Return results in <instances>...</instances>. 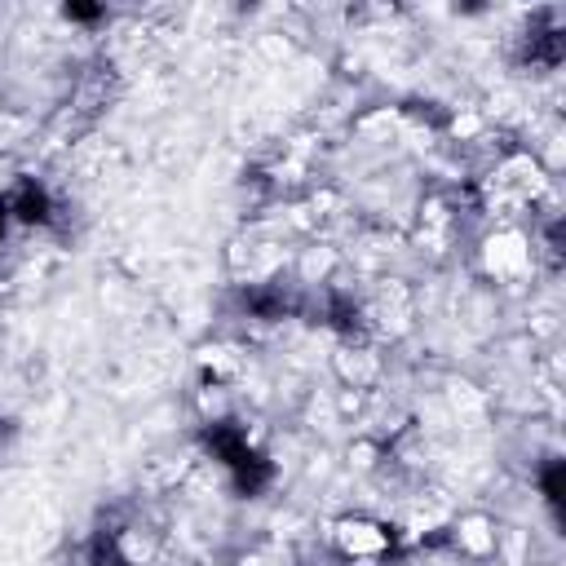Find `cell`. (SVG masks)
<instances>
[{"instance_id": "cell-2", "label": "cell", "mask_w": 566, "mask_h": 566, "mask_svg": "<svg viewBox=\"0 0 566 566\" xmlns=\"http://www.w3.org/2000/svg\"><path fill=\"white\" fill-rule=\"evenodd\" d=\"M9 226H13V217H9V199L0 195V239L9 234Z\"/></svg>"}, {"instance_id": "cell-1", "label": "cell", "mask_w": 566, "mask_h": 566, "mask_svg": "<svg viewBox=\"0 0 566 566\" xmlns=\"http://www.w3.org/2000/svg\"><path fill=\"white\" fill-rule=\"evenodd\" d=\"M9 199V217H13V226H49L53 221V195H49V186L44 181H18V190L13 195H4Z\"/></svg>"}]
</instances>
